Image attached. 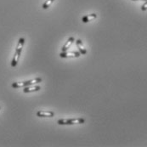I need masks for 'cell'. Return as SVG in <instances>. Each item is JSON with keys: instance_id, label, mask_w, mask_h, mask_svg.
<instances>
[{"instance_id": "obj_2", "label": "cell", "mask_w": 147, "mask_h": 147, "mask_svg": "<svg viewBox=\"0 0 147 147\" xmlns=\"http://www.w3.org/2000/svg\"><path fill=\"white\" fill-rule=\"evenodd\" d=\"M42 82V78H36L32 80H28L26 82H20V83H13L12 87L14 88H24V87H27V86H31V85H34V84H38Z\"/></svg>"}, {"instance_id": "obj_5", "label": "cell", "mask_w": 147, "mask_h": 147, "mask_svg": "<svg viewBox=\"0 0 147 147\" xmlns=\"http://www.w3.org/2000/svg\"><path fill=\"white\" fill-rule=\"evenodd\" d=\"M55 116V113L53 111H39L37 112V117H53Z\"/></svg>"}, {"instance_id": "obj_13", "label": "cell", "mask_w": 147, "mask_h": 147, "mask_svg": "<svg viewBox=\"0 0 147 147\" xmlns=\"http://www.w3.org/2000/svg\"><path fill=\"white\" fill-rule=\"evenodd\" d=\"M0 109H1V106H0Z\"/></svg>"}, {"instance_id": "obj_11", "label": "cell", "mask_w": 147, "mask_h": 147, "mask_svg": "<svg viewBox=\"0 0 147 147\" xmlns=\"http://www.w3.org/2000/svg\"><path fill=\"white\" fill-rule=\"evenodd\" d=\"M141 10H142V11H146V10H147V0L146 1V3L142 5V7H141Z\"/></svg>"}, {"instance_id": "obj_1", "label": "cell", "mask_w": 147, "mask_h": 147, "mask_svg": "<svg viewBox=\"0 0 147 147\" xmlns=\"http://www.w3.org/2000/svg\"><path fill=\"white\" fill-rule=\"evenodd\" d=\"M24 43H25V38H21L18 41L17 43V47H16V53H15V55L13 57V60L11 61V66L12 67H16L18 64L19 61V59H20V56H21V51H22V49H23V46H24Z\"/></svg>"}, {"instance_id": "obj_10", "label": "cell", "mask_w": 147, "mask_h": 147, "mask_svg": "<svg viewBox=\"0 0 147 147\" xmlns=\"http://www.w3.org/2000/svg\"><path fill=\"white\" fill-rule=\"evenodd\" d=\"M54 1H55V0H46L45 3L42 4V9H47Z\"/></svg>"}, {"instance_id": "obj_9", "label": "cell", "mask_w": 147, "mask_h": 147, "mask_svg": "<svg viewBox=\"0 0 147 147\" xmlns=\"http://www.w3.org/2000/svg\"><path fill=\"white\" fill-rule=\"evenodd\" d=\"M96 17H97V15L93 13V14H90V15H88V16H84V17L82 18V21L84 23H88V22L91 21L92 20L95 19Z\"/></svg>"}, {"instance_id": "obj_12", "label": "cell", "mask_w": 147, "mask_h": 147, "mask_svg": "<svg viewBox=\"0 0 147 147\" xmlns=\"http://www.w3.org/2000/svg\"><path fill=\"white\" fill-rule=\"evenodd\" d=\"M134 1H146V0H134Z\"/></svg>"}, {"instance_id": "obj_8", "label": "cell", "mask_w": 147, "mask_h": 147, "mask_svg": "<svg viewBox=\"0 0 147 147\" xmlns=\"http://www.w3.org/2000/svg\"><path fill=\"white\" fill-rule=\"evenodd\" d=\"M76 43H77V47H78V50H79V52H80V54L81 55H86L87 54V50H86V49L84 48V44H83V42H82V40L81 39H78L77 41H76Z\"/></svg>"}, {"instance_id": "obj_6", "label": "cell", "mask_w": 147, "mask_h": 147, "mask_svg": "<svg viewBox=\"0 0 147 147\" xmlns=\"http://www.w3.org/2000/svg\"><path fill=\"white\" fill-rule=\"evenodd\" d=\"M40 87L38 85H36V86H27V87H24V89H23V92L24 93H31V92H37L38 90H40Z\"/></svg>"}, {"instance_id": "obj_7", "label": "cell", "mask_w": 147, "mask_h": 147, "mask_svg": "<svg viewBox=\"0 0 147 147\" xmlns=\"http://www.w3.org/2000/svg\"><path fill=\"white\" fill-rule=\"evenodd\" d=\"M75 41V38H73V37H70L68 39H67V41L65 42V43L64 44V46L62 47V52L64 51H67L69 49H70V47L71 46V44L73 43V42Z\"/></svg>"}, {"instance_id": "obj_3", "label": "cell", "mask_w": 147, "mask_h": 147, "mask_svg": "<svg viewBox=\"0 0 147 147\" xmlns=\"http://www.w3.org/2000/svg\"><path fill=\"white\" fill-rule=\"evenodd\" d=\"M85 123L84 118H69V119H60L57 121L59 125H73V124H83Z\"/></svg>"}, {"instance_id": "obj_4", "label": "cell", "mask_w": 147, "mask_h": 147, "mask_svg": "<svg viewBox=\"0 0 147 147\" xmlns=\"http://www.w3.org/2000/svg\"><path fill=\"white\" fill-rule=\"evenodd\" d=\"M80 55L81 54L79 51H72V52L64 51V52H61L59 55L61 58H78Z\"/></svg>"}]
</instances>
